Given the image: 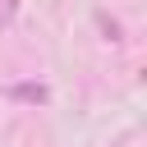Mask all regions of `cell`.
Listing matches in <instances>:
<instances>
[{"instance_id":"6da1fadb","label":"cell","mask_w":147,"mask_h":147,"mask_svg":"<svg viewBox=\"0 0 147 147\" xmlns=\"http://www.w3.org/2000/svg\"><path fill=\"white\" fill-rule=\"evenodd\" d=\"M46 96H51V92H46L41 83H14V87H9V101H28V106H41Z\"/></svg>"}]
</instances>
